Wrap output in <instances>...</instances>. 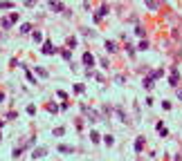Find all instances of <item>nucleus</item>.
I'll list each match as a JSON object with an SVG mask.
<instances>
[{
	"label": "nucleus",
	"mask_w": 182,
	"mask_h": 161,
	"mask_svg": "<svg viewBox=\"0 0 182 161\" xmlns=\"http://www.w3.org/2000/svg\"><path fill=\"white\" fill-rule=\"evenodd\" d=\"M83 63H86L88 67H92V65H94V56L90 54V51H86V54H83Z\"/></svg>",
	"instance_id": "1"
},
{
	"label": "nucleus",
	"mask_w": 182,
	"mask_h": 161,
	"mask_svg": "<svg viewBox=\"0 0 182 161\" xmlns=\"http://www.w3.org/2000/svg\"><path fill=\"white\" fill-rule=\"evenodd\" d=\"M20 31H22V34H29V31H32V25H22Z\"/></svg>",
	"instance_id": "8"
},
{
	"label": "nucleus",
	"mask_w": 182,
	"mask_h": 161,
	"mask_svg": "<svg viewBox=\"0 0 182 161\" xmlns=\"http://www.w3.org/2000/svg\"><path fill=\"white\" fill-rule=\"evenodd\" d=\"M142 148H144V136H137V141H135V150L142 152Z\"/></svg>",
	"instance_id": "4"
},
{
	"label": "nucleus",
	"mask_w": 182,
	"mask_h": 161,
	"mask_svg": "<svg viewBox=\"0 0 182 161\" xmlns=\"http://www.w3.org/2000/svg\"><path fill=\"white\" fill-rule=\"evenodd\" d=\"M144 85H146V87L151 90V87H153V78H146V80H144Z\"/></svg>",
	"instance_id": "12"
},
{
	"label": "nucleus",
	"mask_w": 182,
	"mask_h": 161,
	"mask_svg": "<svg viewBox=\"0 0 182 161\" xmlns=\"http://www.w3.org/2000/svg\"><path fill=\"white\" fill-rule=\"evenodd\" d=\"M178 78H180V74H178V72H173V74H171V78H169V83H171V85H178Z\"/></svg>",
	"instance_id": "5"
},
{
	"label": "nucleus",
	"mask_w": 182,
	"mask_h": 161,
	"mask_svg": "<svg viewBox=\"0 0 182 161\" xmlns=\"http://www.w3.org/2000/svg\"><path fill=\"white\" fill-rule=\"evenodd\" d=\"M0 7H2V9H11V7H14V5H11V2H7V0H5V2H0Z\"/></svg>",
	"instance_id": "9"
},
{
	"label": "nucleus",
	"mask_w": 182,
	"mask_h": 161,
	"mask_svg": "<svg viewBox=\"0 0 182 161\" xmlns=\"http://www.w3.org/2000/svg\"><path fill=\"white\" fill-rule=\"evenodd\" d=\"M34 159H38V157H45V150L43 148H38V150H34V154H32Z\"/></svg>",
	"instance_id": "6"
},
{
	"label": "nucleus",
	"mask_w": 182,
	"mask_h": 161,
	"mask_svg": "<svg viewBox=\"0 0 182 161\" xmlns=\"http://www.w3.org/2000/svg\"><path fill=\"white\" fill-rule=\"evenodd\" d=\"M50 9H54V11H63V5H61L59 0H50Z\"/></svg>",
	"instance_id": "3"
},
{
	"label": "nucleus",
	"mask_w": 182,
	"mask_h": 161,
	"mask_svg": "<svg viewBox=\"0 0 182 161\" xmlns=\"http://www.w3.org/2000/svg\"><path fill=\"white\" fill-rule=\"evenodd\" d=\"M34 2H36V0H25V5H27V7H34Z\"/></svg>",
	"instance_id": "13"
},
{
	"label": "nucleus",
	"mask_w": 182,
	"mask_h": 161,
	"mask_svg": "<svg viewBox=\"0 0 182 161\" xmlns=\"http://www.w3.org/2000/svg\"><path fill=\"white\" fill-rule=\"evenodd\" d=\"M2 27H5V29H9V27H11V20L5 18V20H2Z\"/></svg>",
	"instance_id": "10"
},
{
	"label": "nucleus",
	"mask_w": 182,
	"mask_h": 161,
	"mask_svg": "<svg viewBox=\"0 0 182 161\" xmlns=\"http://www.w3.org/2000/svg\"><path fill=\"white\" fill-rule=\"evenodd\" d=\"M106 47H108V51H115V49H117L115 43H106Z\"/></svg>",
	"instance_id": "11"
},
{
	"label": "nucleus",
	"mask_w": 182,
	"mask_h": 161,
	"mask_svg": "<svg viewBox=\"0 0 182 161\" xmlns=\"http://www.w3.org/2000/svg\"><path fill=\"white\" fill-rule=\"evenodd\" d=\"M144 2H146V7H149V9H153V11H157V9H160V0H144Z\"/></svg>",
	"instance_id": "2"
},
{
	"label": "nucleus",
	"mask_w": 182,
	"mask_h": 161,
	"mask_svg": "<svg viewBox=\"0 0 182 161\" xmlns=\"http://www.w3.org/2000/svg\"><path fill=\"white\" fill-rule=\"evenodd\" d=\"M43 51H45V54H52V51H54V47H52V43H45V47H43Z\"/></svg>",
	"instance_id": "7"
}]
</instances>
